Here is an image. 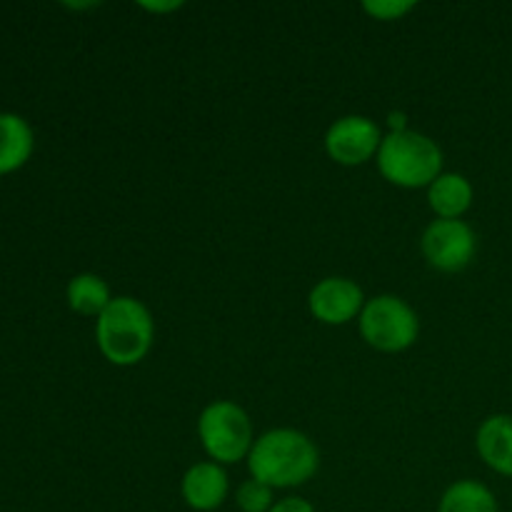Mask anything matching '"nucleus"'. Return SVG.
Segmentation results:
<instances>
[{"label":"nucleus","mask_w":512,"mask_h":512,"mask_svg":"<svg viewBox=\"0 0 512 512\" xmlns=\"http://www.w3.org/2000/svg\"><path fill=\"white\" fill-rule=\"evenodd\" d=\"M320 468L318 445L295 428H273L255 438L248 455L250 478L273 490L310 483Z\"/></svg>","instance_id":"1"},{"label":"nucleus","mask_w":512,"mask_h":512,"mask_svg":"<svg viewBox=\"0 0 512 512\" xmlns=\"http://www.w3.org/2000/svg\"><path fill=\"white\" fill-rule=\"evenodd\" d=\"M155 340V320L148 305L133 295H118L95 320V343L110 365L133 368L148 358Z\"/></svg>","instance_id":"2"},{"label":"nucleus","mask_w":512,"mask_h":512,"mask_svg":"<svg viewBox=\"0 0 512 512\" xmlns=\"http://www.w3.org/2000/svg\"><path fill=\"white\" fill-rule=\"evenodd\" d=\"M380 175L395 188L428 190L443 175V150L430 135L418 130H390L378 150Z\"/></svg>","instance_id":"3"},{"label":"nucleus","mask_w":512,"mask_h":512,"mask_svg":"<svg viewBox=\"0 0 512 512\" xmlns=\"http://www.w3.org/2000/svg\"><path fill=\"white\" fill-rule=\"evenodd\" d=\"M198 440L205 455L223 468L248 460L255 443L250 415L233 400H213L198 418Z\"/></svg>","instance_id":"4"},{"label":"nucleus","mask_w":512,"mask_h":512,"mask_svg":"<svg viewBox=\"0 0 512 512\" xmlns=\"http://www.w3.org/2000/svg\"><path fill=\"white\" fill-rule=\"evenodd\" d=\"M360 338L378 353H403L420 335L418 313L398 295H375L358 318Z\"/></svg>","instance_id":"5"},{"label":"nucleus","mask_w":512,"mask_h":512,"mask_svg":"<svg viewBox=\"0 0 512 512\" xmlns=\"http://www.w3.org/2000/svg\"><path fill=\"white\" fill-rule=\"evenodd\" d=\"M420 250L430 268L440 273H460L478 253V235L465 220H438L425 228Z\"/></svg>","instance_id":"6"},{"label":"nucleus","mask_w":512,"mask_h":512,"mask_svg":"<svg viewBox=\"0 0 512 512\" xmlns=\"http://www.w3.org/2000/svg\"><path fill=\"white\" fill-rule=\"evenodd\" d=\"M383 130L368 115H343L325 133V153L345 168H358L378 158Z\"/></svg>","instance_id":"7"},{"label":"nucleus","mask_w":512,"mask_h":512,"mask_svg":"<svg viewBox=\"0 0 512 512\" xmlns=\"http://www.w3.org/2000/svg\"><path fill=\"white\" fill-rule=\"evenodd\" d=\"M365 293L355 280L330 275L313 285L308 295V310L323 325H348L360 318L365 308Z\"/></svg>","instance_id":"8"},{"label":"nucleus","mask_w":512,"mask_h":512,"mask_svg":"<svg viewBox=\"0 0 512 512\" xmlns=\"http://www.w3.org/2000/svg\"><path fill=\"white\" fill-rule=\"evenodd\" d=\"M180 495L185 505L195 512H215L223 508L230 495V480L223 465L213 460H203L185 470L180 480Z\"/></svg>","instance_id":"9"},{"label":"nucleus","mask_w":512,"mask_h":512,"mask_svg":"<svg viewBox=\"0 0 512 512\" xmlns=\"http://www.w3.org/2000/svg\"><path fill=\"white\" fill-rule=\"evenodd\" d=\"M475 450L493 473L512 478V413L485 418L475 433Z\"/></svg>","instance_id":"10"},{"label":"nucleus","mask_w":512,"mask_h":512,"mask_svg":"<svg viewBox=\"0 0 512 512\" xmlns=\"http://www.w3.org/2000/svg\"><path fill=\"white\" fill-rule=\"evenodd\" d=\"M473 200V183L463 173H443L428 188V205L438 220H463Z\"/></svg>","instance_id":"11"},{"label":"nucleus","mask_w":512,"mask_h":512,"mask_svg":"<svg viewBox=\"0 0 512 512\" xmlns=\"http://www.w3.org/2000/svg\"><path fill=\"white\" fill-rule=\"evenodd\" d=\"M35 148V135L28 120L18 113H0V175L23 168Z\"/></svg>","instance_id":"12"},{"label":"nucleus","mask_w":512,"mask_h":512,"mask_svg":"<svg viewBox=\"0 0 512 512\" xmlns=\"http://www.w3.org/2000/svg\"><path fill=\"white\" fill-rule=\"evenodd\" d=\"M65 298H68V305L73 313L95 320L113 303L110 285L95 273H80L75 278H70L68 288H65Z\"/></svg>","instance_id":"13"},{"label":"nucleus","mask_w":512,"mask_h":512,"mask_svg":"<svg viewBox=\"0 0 512 512\" xmlns=\"http://www.w3.org/2000/svg\"><path fill=\"white\" fill-rule=\"evenodd\" d=\"M438 512H500V503L488 485L465 478L445 488Z\"/></svg>","instance_id":"14"},{"label":"nucleus","mask_w":512,"mask_h":512,"mask_svg":"<svg viewBox=\"0 0 512 512\" xmlns=\"http://www.w3.org/2000/svg\"><path fill=\"white\" fill-rule=\"evenodd\" d=\"M235 505L240 512H270L275 505V490L260 480H245L235 490Z\"/></svg>","instance_id":"15"},{"label":"nucleus","mask_w":512,"mask_h":512,"mask_svg":"<svg viewBox=\"0 0 512 512\" xmlns=\"http://www.w3.org/2000/svg\"><path fill=\"white\" fill-rule=\"evenodd\" d=\"M413 8L415 3H408V0H368V3H363L365 13L375 20H383V23L405 18Z\"/></svg>","instance_id":"16"},{"label":"nucleus","mask_w":512,"mask_h":512,"mask_svg":"<svg viewBox=\"0 0 512 512\" xmlns=\"http://www.w3.org/2000/svg\"><path fill=\"white\" fill-rule=\"evenodd\" d=\"M270 512H318L310 500L300 498V495H285V498L275 500Z\"/></svg>","instance_id":"17"},{"label":"nucleus","mask_w":512,"mask_h":512,"mask_svg":"<svg viewBox=\"0 0 512 512\" xmlns=\"http://www.w3.org/2000/svg\"><path fill=\"white\" fill-rule=\"evenodd\" d=\"M145 10H153V13H168V10L180 8V3H168V5H153V3H143Z\"/></svg>","instance_id":"18"}]
</instances>
